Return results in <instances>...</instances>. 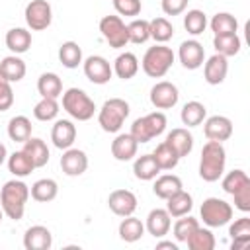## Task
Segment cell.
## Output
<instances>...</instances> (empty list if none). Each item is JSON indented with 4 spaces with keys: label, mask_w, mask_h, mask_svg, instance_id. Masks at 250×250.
I'll return each instance as SVG.
<instances>
[{
    "label": "cell",
    "mask_w": 250,
    "mask_h": 250,
    "mask_svg": "<svg viewBox=\"0 0 250 250\" xmlns=\"http://www.w3.org/2000/svg\"><path fill=\"white\" fill-rule=\"evenodd\" d=\"M29 199V186L21 180H10L0 189V207L4 215L12 221H20L25 213V203Z\"/></svg>",
    "instance_id": "1"
},
{
    "label": "cell",
    "mask_w": 250,
    "mask_h": 250,
    "mask_svg": "<svg viewBox=\"0 0 250 250\" xmlns=\"http://www.w3.org/2000/svg\"><path fill=\"white\" fill-rule=\"evenodd\" d=\"M227 164V150L223 143L217 141H207L201 148V158H199V176L203 182H217Z\"/></svg>",
    "instance_id": "2"
},
{
    "label": "cell",
    "mask_w": 250,
    "mask_h": 250,
    "mask_svg": "<svg viewBox=\"0 0 250 250\" xmlns=\"http://www.w3.org/2000/svg\"><path fill=\"white\" fill-rule=\"evenodd\" d=\"M172 64H174V51L164 43L148 47L141 61L143 72L150 78H162L172 68Z\"/></svg>",
    "instance_id": "3"
},
{
    "label": "cell",
    "mask_w": 250,
    "mask_h": 250,
    "mask_svg": "<svg viewBox=\"0 0 250 250\" xmlns=\"http://www.w3.org/2000/svg\"><path fill=\"white\" fill-rule=\"evenodd\" d=\"M62 96V109L76 121H88L96 113V104L94 100L80 88H68Z\"/></svg>",
    "instance_id": "4"
},
{
    "label": "cell",
    "mask_w": 250,
    "mask_h": 250,
    "mask_svg": "<svg viewBox=\"0 0 250 250\" xmlns=\"http://www.w3.org/2000/svg\"><path fill=\"white\" fill-rule=\"evenodd\" d=\"M129 104L121 98H109L98 111V123L105 133H117L129 117Z\"/></svg>",
    "instance_id": "5"
},
{
    "label": "cell",
    "mask_w": 250,
    "mask_h": 250,
    "mask_svg": "<svg viewBox=\"0 0 250 250\" xmlns=\"http://www.w3.org/2000/svg\"><path fill=\"white\" fill-rule=\"evenodd\" d=\"M166 115L162 111H152V113H146L143 117H137L131 125V135L133 139L141 145V143H148L152 141L154 137L162 135L164 129H166Z\"/></svg>",
    "instance_id": "6"
},
{
    "label": "cell",
    "mask_w": 250,
    "mask_h": 250,
    "mask_svg": "<svg viewBox=\"0 0 250 250\" xmlns=\"http://www.w3.org/2000/svg\"><path fill=\"white\" fill-rule=\"evenodd\" d=\"M199 215L209 229H219L232 221V205L221 197H207L199 207Z\"/></svg>",
    "instance_id": "7"
},
{
    "label": "cell",
    "mask_w": 250,
    "mask_h": 250,
    "mask_svg": "<svg viewBox=\"0 0 250 250\" xmlns=\"http://www.w3.org/2000/svg\"><path fill=\"white\" fill-rule=\"evenodd\" d=\"M100 33L113 49H121L129 43L127 25L119 16H104L100 20Z\"/></svg>",
    "instance_id": "8"
},
{
    "label": "cell",
    "mask_w": 250,
    "mask_h": 250,
    "mask_svg": "<svg viewBox=\"0 0 250 250\" xmlns=\"http://www.w3.org/2000/svg\"><path fill=\"white\" fill-rule=\"evenodd\" d=\"M25 23L31 31H43L53 21V10L47 0H31L25 6Z\"/></svg>",
    "instance_id": "9"
},
{
    "label": "cell",
    "mask_w": 250,
    "mask_h": 250,
    "mask_svg": "<svg viewBox=\"0 0 250 250\" xmlns=\"http://www.w3.org/2000/svg\"><path fill=\"white\" fill-rule=\"evenodd\" d=\"M84 74L92 84H107L113 76V68L107 59L102 55H90L86 61H82Z\"/></svg>",
    "instance_id": "10"
},
{
    "label": "cell",
    "mask_w": 250,
    "mask_h": 250,
    "mask_svg": "<svg viewBox=\"0 0 250 250\" xmlns=\"http://www.w3.org/2000/svg\"><path fill=\"white\" fill-rule=\"evenodd\" d=\"M148 98L156 109H172L180 100V92H178L176 84H172L168 80H160L150 88Z\"/></svg>",
    "instance_id": "11"
},
{
    "label": "cell",
    "mask_w": 250,
    "mask_h": 250,
    "mask_svg": "<svg viewBox=\"0 0 250 250\" xmlns=\"http://www.w3.org/2000/svg\"><path fill=\"white\" fill-rule=\"evenodd\" d=\"M107 207L117 217H129L137 209V195L131 189H113L107 197Z\"/></svg>",
    "instance_id": "12"
},
{
    "label": "cell",
    "mask_w": 250,
    "mask_h": 250,
    "mask_svg": "<svg viewBox=\"0 0 250 250\" xmlns=\"http://www.w3.org/2000/svg\"><path fill=\"white\" fill-rule=\"evenodd\" d=\"M178 57H180V62H182L184 68L195 70V68H199V66L203 64V61H205V49H203V45H201L199 41L188 39V41H184V43L180 45Z\"/></svg>",
    "instance_id": "13"
},
{
    "label": "cell",
    "mask_w": 250,
    "mask_h": 250,
    "mask_svg": "<svg viewBox=\"0 0 250 250\" xmlns=\"http://www.w3.org/2000/svg\"><path fill=\"white\" fill-rule=\"evenodd\" d=\"M203 133L207 141H217V143L229 141L232 135V121L225 115H211L203 123Z\"/></svg>",
    "instance_id": "14"
},
{
    "label": "cell",
    "mask_w": 250,
    "mask_h": 250,
    "mask_svg": "<svg viewBox=\"0 0 250 250\" xmlns=\"http://www.w3.org/2000/svg\"><path fill=\"white\" fill-rule=\"evenodd\" d=\"M61 168L66 176L70 178H76V176H82L88 168V156L84 150L80 148H66L61 156Z\"/></svg>",
    "instance_id": "15"
},
{
    "label": "cell",
    "mask_w": 250,
    "mask_h": 250,
    "mask_svg": "<svg viewBox=\"0 0 250 250\" xmlns=\"http://www.w3.org/2000/svg\"><path fill=\"white\" fill-rule=\"evenodd\" d=\"M227 72H229V62H227V57L215 53L213 57H209L205 62H203V78L207 84L211 86H219L225 82L227 78Z\"/></svg>",
    "instance_id": "16"
},
{
    "label": "cell",
    "mask_w": 250,
    "mask_h": 250,
    "mask_svg": "<svg viewBox=\"0 0 250 250\" xmlns=\"http://www.w3.org/2000/svg\"><path fill=\"white\" fill-rule=\"evenodd\" d=\"M51 141L61 150L70 148L76 141V125L68 119H57L51 129Z\"/></svg>",
    "instance_id": "17"
},
{
    "label": "cell",
    "mask_w": 250,
    "mask_h": 250,
    "mask_svg": "<svg viewBox=\"0 0 250 250\" xmlns=\"http://www.w3.org/2000/svg\"><path fill=\"white\" fill-rule=\"evenodd\" d=\"M53 246V234L43 225H33L23 234V248L25 250H49Z\"/></svg>",
    "instance_id": "18"
},
{
    "label": "cell",
    "mask_w": 250,
    "mask_h": 250,
    "mask_svg": "<svg viewBox=\"0 0 250 250\" xmlns=\"http://www.w3.org/2000/svg\"><path fill=\"white\" fill-rule=\"evenodd\" d=\"M137 148L139 143L133 139L131 133H119L113 141H111V154L115 160L119 162H129L137 156Z\"/></svg>",
    "instance_id": "19"
},
{
    "label": "cell",
    "mask_w": 250,
    "mask_h": 250,
    "mask_svg": "<svg viewBox=\"0 0 250 250\" xmlns=\"http://www.w3.org/2000/svg\"><path fill=\"white\" fill-rule=\"evenodd\" d=\"M172 227V217L168 215L166 209H152L146 215V223H145V230H148V234H152L154 238H164L170 232Z\"/></svg>",
    "instance_id": "20"
},
{
    "label": "cell",
    "mask_w": 250,
    "mask_h": 250,
    "mask_svg": "<svg viewBox=\"0 0 250 250\" xmlns=\"http://www.w3.org/2000/svg\"><path fill=\"white\" fill-rule=\"evenodd\" d=\"M166 143L174 148V152H176L180 158H184V156H188V154L191 152V148H193V135H191L186 127H176V129H172V131L166 135Z\"/></svg>",
    "instance_id": "21"
},
{
    "label": "cell",
    "mask_w": 250,
    "mask_h": 250,
    "mask_svg": "<svg viewBox=\"0 0 250 250\" xmlns=\"http://www.w3.org/2000/svg\"><path fill=\"white\" fill-rule=\"evenodd\" d=\"M6 47L12 51V55H23L31 47V33L25 27H12L6 33Z\"/></svg>",
    "instance_id": "22"
},
{
    "label": "cell",
    "mask_w": 250,
    "mask_h": 250,
    "mask_svg": "<svg viewBox=\"0 0 250 250\" xmlns=\"http://www.w3.org/2000/svg\"><path fill=\"white\" fill-rule=\"evenodd\" d=\"M27 158L33 162L35 168H43L47 162H49V148H47V143L43 139H33L29 137L25 143H23V148H21Z\"/></svg>",
    "instance_id": "23"
},
{
    "label": "cell",
    "mask_w": 250,
    "mask_h": 250,
    "mask_svg": "<svg viewBox=\"0 0 250 250\" xmlns=\"http://www.w3.org/2000/svg\"><path fill=\"white\" fill-rule=\"evenodd\" d=\"M191 207H193V197L188 191H184V189L176 191L174 195H170L166 199V211H168V215L172 219H178L182 215H188L191 211Z\"/></svg>",
    "instance_id": "24"
},
{
    "label": "cell",
    "mask_w": 250,
    "mask_h": 250,
    "mask_svg": "<svg viewBox=\"0 0 250 250\" xmlns=\"http://www.w3.org/2000/svg\"><path fill=\"white\" fill-rule=\"evenodd\" d=\"M25 62L20 59V55H8L0 61V74L8 82H20L25 76Z\"/></svg>",
    "instance_id": "25"
},
{
    "label": "cell",
    "mask_w": 250,
    "mask_h": 250,
    "mask_svg": "<svg viewBox=\"0 0 250 250\" xmlns=\"http://www.w3.org/2000/svg\"><path fill=\"white\" fill-rule=\"evenodd\" d=\"M111 68L117 74V78L129 80V78H133L139 72V59H137V55L125 51V53L117 55V59L113 61V66Z\"/></svg>",
    "instance_id": "26"
},
{
    "label": "cell",
    "mask_w": 250,
    "mask_h": 250,
    "mask_svg": "<svg viewBox=\"0 0 250 250\" xmlns=\"http://www.w3.org/2000/svg\"><path fill=\"white\" fill-rule=\"evenodd\" d=\"M133 174L137 180H143V182H150L154 180L158 174H160V168L154 160L152 154H143V156H137L135 162H133Z\"/></svg>",
    "instance_id": "27"
},
{
    "label": "cell",
    "mask_w": 250,
    "mask_h": 250,
    "mask_svg": "<svg viewBox=\"0 0 250 250\" xmlns=\"http://www.w3.org/2000/svg\"><path fill=\"white\" fill-rule=\"evenodd\" d=\"M180 189H184L182 180H180L178 176H174V174L156 176V182H154V186H152L154 195L160 197V199H164V201H166L170 195H174L176 191H180Z\"/></svg>",
    "instance_id": "28"
},
{
    "label": "cell",
    "mask_w": 250,
    "mask_h": 250,
    "mask_svg": "<svg viewBox=\"0 0 250 250\" xmlns=\"http://www.w3.org/2000/svg\"><path fill=\"white\" fill-rule=\"evenodd\" d=\"M117 232H119V238L121 240H125V242H137L145 234V223L141 219L133 217V215L123 217V221L119 223Z\"/></svg>",
    "instance_id": "29"
},
{
    "label": "cell",
    "mask_w": 250,
    "mask_h": 250,
    "mask_svg": "<svg viewBox=\"0 0 250 250\" xmlns=\"http://www.w3.org/2000/svg\"><path fill=\"white\" fill-rule=\"evenodd\" d=\"M229 234L232 238L230 248L232 250H240L250 242V219L248 217H240L236 219L230 227H229Z\"/></svg>",
    "instance_id": "30"
},
{
    "label": "cell",
    "mask_w": 250,
    "mask_h": 250,
    "mask_svg": "<svg viewBox=\"0 0 250 250\" xmlns=\"http://www.w3.org/2000/svg\"><path fill=\"white\" fill-rule=\"evenodd\" d=\"M57 193H59V186H57V182L51 180V178H41V180H37V182L31 186V189H29V195H31L35 201H39V203H49V201H53V199L57 197Z\"/></svg>",
    "instance_id": "31"
},
{
    "label": "cell",
    "mask_w": 250,
    "mask_h": 250,
    "mask_svg": "<svg viewBox=\"0 0 250 250\" xmlns=\"http://www.w3.org/2000/svg\"><path fill=\"white\" fill-rule=\"evenodd\" d=\"M213 47L219 55L223 57H234L240 53V47H242V41L236 33H225V35H215L213 37Z\"/></svg>",
    "instance_id": "32"
},
{
    "label": "cell",
    "mask_w": 250,
    "mask_h": 250,
    "mask_svg": "<svg viewBox=\"0 0 250 250\" xmlns=\"http://www.w3.org/2000/svg\"><path fill=\"white\" fill-rule=\"evenodd\" d=\"M37 92L41 98H59L62 94V80L55 72H43L37 80Z\"/></svg>",
    "instance_id": "33"
},
{
    "label": "cell",
    "mask_w": 250,
    "mask_h": 250,
    "mask_svg": "<svg viewBox=\"0 0 250 250\" xmlns=\"http://www.w3.org/2000/svg\"><path fill=\"white\" fill-rule=\"evenodd\" d=\"M180 117H182V123H184V125H188V127H197V125H201V123L205 121L207 109H205V105H203L201 102L191 100V102H188V104L182 107Z\"/></svg>",
    "instance_id": "34"
},
{
    "label": "cell",
    "mask_w": 250,
    "mask_h": 250,
    "mask_svg": "<svg viewBox=\"0 0 250 250\" xmlns=\"http://www.w3.org/2000/svg\"><path fill=\"white\" fill-rule=\"evenodd\" d=\"M6 162H8V170H10L16 178H25V176H29V174L35 170L33 162L27 158V154H25L23 150H16V152L8 154Z\"/></svg>",
    "instance_id": "35"
},
{
    "label": "cell",
    "mask_w": 250,
    "mask_h": 250,
    "mask_svg": "<svg viewBox=\"0 0 250 250\" xmlns=\"http://www.w3.org/2000/svg\"><path fill=\"white\" fill-rule=\"evenodd\" d=\"M209 27L215 35H225V33H236L238 31V20L229 14V12H217L211 21H209Z\"/></svg>",
    "instance_id": "36"
},
{
    "label": "cell",
    "mask_w": 250,
    "mask_h": 250,
    "mask_svg": "<svg viewBox=\"0 0 250 250\" xmlns=\"http://www.w3.org/2000/svg\"><path fill=\"white\" fill-rule=\"evenodd\" d=\"M8 137L14 143H25L31 137V121L25 115H16L8 121Z\"/></svg>",
    "instance_id": "37"
},
{
    "label": "cell",
    "mask_w": 250,
    "mask_h": 250,
    "mask_svg": "<svg viewBox=\"0 0 250 250\" xmlns=\"http://www.w3.org/2000/svg\"><path fill=\"white\" fill-rule=\"evenodd\" d=\"M59 61L66 68H76L82 64V49L76 41H64L59 47Z\"/></svg>",
    "instance_id": "38"
},
{
    "label": "cell",
    "mask_w": 250,
    "mask_h": 250,
    "mask_svg": "<svg viewBox=\"0 0 250 250\" xmlns=\"http://www.w3.org/2000/svg\"><path fill=\"white\" fill-rule=\"evenodd\" d=\"M152 156H154V160H156L160 170H174L178 166V162H180V156L174 152V148L166 141L156 145V148L152 150Z\"/></svg>",
    "instance_id": "39"
},
{
    "label": "cell",
    "mask_w": 250,
    "mask_h": 250,
    "mask_svg": "<svg viewBox=\"0 0 250 250\" xmlns=\"http://www.w3.org/2000/svg\"><path fill=\"white\" fill-rule=\"evenodd\" d=\"M186 244H188L189 250H213L215 244H217V240H215V234H213L209 229L197 227V229L189 234V238L186 240Z\"/></svg>",
    "instance_id": "40"
},
{
    "label": "cell",
    "mask_w": 250,
    "mask_h": 250,
    "mask_svg": "<svg viewBox=\"0 0 250 250\" xmlns=\"http://www.w3.org/2000/svg\"><path fill=\"white\" fill-rule=\"evenodd\" d=\"M148 25H150V39H154L156 43H166L174 37V25L170 23L168 18L158 16V18L150 20Z\"/></svg>",
    "instance_id": "41"
},
{
    "label": "cell",
    "mask_w": 250,
    "mask_h": 250,
    "mask_svg": "<svg viewBox=\"0 0 250 250\" xmlns=\"http://www.w3.org/2000/svg\"><path fill=\"white\" fill-rule=\"evenodd\" d=\"M59 102L55 98H41L33 107V117L37 121H53L59 115Z\"/></svg>",
    "instance_id": "42"
},
{
    "label": "cell",
    "mask_w": 250,
    "mask_h": 250,
    "mask_svg": "<svg viewBox=\"0 0 250 250\" xmlns=\"http://www.w3.org/2000/svg\"><path fill=\"white\" fill-rule=\"evenodd\" d=\"M127 37H129V41L135 43V45L146 43V41L150 39V25H148V20L135 18V20L127 25Z\"/></svg>",
    "instance_id": "43"
},
{
    "label": "cell",
    "mask_w": 250,
    "mask_h": 250,
    "mask_svg": "<svg viewBox=\"0 0 250 250\" xmlns=\"http://www.w3.org/2000/svg\"><path fill=\"white\" fill-rule=\"evenodd\" d=\"M184 27L188 33L191 35H201L207 27V16L201 10H188V14L184 16Z\"/></svg>",
    "instance_id": "44"
},
{
    "label": "cell",
    "mask_w": 250,
    "mask_h": 250,
    "mask_svg": "<svg viewBox=\"0 0 250 250\" xmlns=\"http://www.w3.org/2000/svg\"><path fill=\"white\" fill-rule=\"evenodd\" d=\"M197 227H199V221L193 219V217H189V213L178 217V221L174 223V238H176V242H186L189 238V234Z\"/></svg>",
    "instance_id": "45"
},
{
    "label": "cell",
    "mask_w": 250,
    "mask_h": 250,
    "mask_svg": "<svg viewBox=\"0 0 250 250\" xmlns=\"http://www.w3.org/2000/svg\"><path fill=\"white\" fill-rule=\"evenodd\" d=\"M250 182V178H248V174L244 172V170H240V168H236V170H230L225 178H223V182H221V186H223V189L229 193V195H232L240 186H244V184H248Z\"/></svg>",
    "instance_id": "46"
},
{
    "label": "cell",
    "mask_w": 250,
    "mask_h": 250,
    "mask_svg": "<svg viewBox=\"0 0 250 250\" xmlns=\"http://www.w3.org/2000/svg\"><path fill=\"white\" fill-rule=\"evenodd\" d=\"M113 8L119 16H127V18H137L141 14V0H113Z\"/></svg>",
    "instance_id": "47"
},
{
    "label": "cell",
    "mask_w": 250,
    "mask_h": 250,
    "mask_svg": "<svg viewBox=\"0 0 250 250\" xmlns=\"http://www.w3.org/2000/svg\"><path fill=\"white\" fill-rule=\"evenodd\" d=\"M232 199H234V207L242 213H248L250 211V182L240 186L234 193H232Z\"/></svg>",
    "instance_id": "48"
},
{
    "label": "cell",
    "mask_w": 250,
    "mask_h": 250,
    "mask_svg": "<svg viewBox=\"0 0 250 250\" xmlns=\"http://www.w3.org/2000/svg\"><path fill=\"white\" fill-rule=\"evenodd\" d=\"M14 104V90H12V82H8L2 74H0V111L10 109Z\"/></svg>",
    "instance_id": "49"
},
{
    "label": "cell",
    "mask_w": 250,
    "mask_h": 250,
    "mask_svg": "<svg viewBox=\"0 0 250 250\" xmlns=\"http://www.w3.org/2000/svg\"><path fill=\"white\" fill-rule=\"evenodd\" d=\"M188 2L189 0H160V6L166 16H180L188 8Z\"/></svg>",
    "instance_id": "50"
},
{
    "label": "cell",
    "mask_w": 250,
    "mask_h": 250,
    "mask_svg": "<svg viewBox=\"0 0 250 250\" xmlns=\"http://www.w3.org/2000/svg\"><path fill=\"white\" fill-rule=\"evenodd\" d=\"M178 250V244L176 242H172V240H160V242H156V250Z\"/></svg>",
    "instance_id": "51"
},
{
    "label": "cell",
    "mask_w": 250,
    "mask_h": 250,
    "mask_svg": "<svg viewBox=\"0 0 250 250\" xmlns=\"http://www.w3.org/2000/svg\"><path fill=\"white\" fill-rule=\"evenodd\" d=\"M6 158H8V150H6V145H4V143H0V166L6 162Z\"/></svg>",
    "instance_id": "52"
},
{
    "label": "cell",
    "mask_w": 250,
    "mask_h": 250,
    "mask_svg": "<svg viewBox=\"0 0 250 250\" xmlns=\"http://www.w3.org/2000/svg\"><path fill=\"white\" fill-rule=\"evenodd\" d=\"M2 217H4V211H2V207H0V223H2Z\"/></svg>",
    "instance_id": "53"
}]
</instances>
